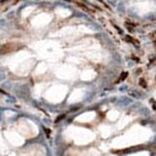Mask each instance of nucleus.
Returning a JSON list of instances; mask_svg holds the SVG:
<instances>
[{
  "mask_svg": "<svg viewBox=\"0 0 156 156\" xmlns=\"http://www.w3.org/2000/svg\"><path fill=\"white\" fill-rule=\"evenodd\" d=\"M153 135L151 130L135 125L133 127H131L124 136L118 137L113 140V147L115 148H125V147H130V145H136L147 142L148 139H150V137Z\"/></svg>",
  "mask_w": 156,
  "mask_h": 156,
  "instance_id": "nucleus-1",
  "label": "nucleus"
},
{
  "mask_svg": "<svg viewBox=\"0 0 156 156\" xmlns=\"http://www.w3.org/2000/svg\"><path fill=\"white\" fill-rule=\"evenodd\" d=\"M67 133H70V136L72 139H75L78 144H87L88 142H90L91 139H94V135L85 130V129H78V127H71L69 129Z\"/></svg>",
  "mask_w": 156,
  "mask_h": 156,
  "instance_id": "nucleus-2",
  "label": "nucleus"
},
{
  "mask_svg": "<svg viewBox=\"0 0 156 156\" xmlns=\"http://www.w3.org/2000/svg\"><path fill=\"white\" fill-rule=\"evenodd\" d=\"M66 87H64V85H55V87H52L48 91H47V94H46V98L47 100H49L51 102H59V101H61L64 96H65V94H66Z\"/></svg>",
  "mask_w": 156,
  "mask_h": 156,
  "instance_id": "nucleus-3",
  "label": "nucleus"
},
{
  "mask_svg": "<svg viewBox=\"0 0 156 156\" xmlns=\"http://www.w3.org/2000/svg\"><path fill=\"white\" fill-rule=\"evenodd\" d=\"M40 53L46 58H55L59 55L57 52V44L54 42H40Z\"/></svg>",
  "mask_w": 156,
  "mask_h": 156,
  "instance_id": "nucleus-4",
  "label": "nucleus"
},
{
  "mask_svg": "<svg viewBox=\"0 0 156 156\" xmlns=\"http://www.w3.org/2000/svg\"><path fill=\"white\" fill-rule=\"evenodd\" d=\"M89 31L90 30L87 29L85 27H67V28L61 29L55 35L57 36H77L83 33H89Z\"/></svg>",
  "mask_w": 156,
  "mask_h": 156,
  "instance_id": "nucleus-5",
  "label": "nucleus"
},
{
  "mask_svg": "<svg viewBox=\"0 0 156 156\" xmlns=\"http://www.w3.org/2000/svg\"><path fill=\"white\" fill-rule=\"evenodd\" d=\"M156 9L155 4L153 1H139L135 4V10L138 15H147L150 12H154Z\"/></svg>",
  "mask_w": 156,
  "mask_h": 156,
  "instance_id": "nucleus-6",
  "label": "nucleus"
},
{
  "mask_svg": "<svg viewBox=\"0 0 156 156\" xmlns=\"http://www.w3.org/2000/svg\"><path fill=\"white\" fill-rule=\"evenodd\" d=\"M57 76L64 79H71L76 76V70L71 66H61L57 70Z\"/></svg>",
  "mask_w": 156,
  "mask_h": 156,
  "instance_id": "nucleus-7",
  "label": "nucleus"
},
{
  "mask_svg": "<svg viewBox=\"0 0 156 156\" xmlns=\"http://www.w3.org/2000/svg\"><path fill=\"white\" fill-rule=\"evenodd\" d=\"M20 131H22L23 133H25L27 136H34V135H36V132H37L36 126H35L34 124H31L30 121H28V120L20 121Z\"/></svg>",
  "mask_w": 156,
  "mask_h": 156,
  "instance_id": "nucleus-8",
  "label": "nucleus"
},
{
  "mask_svg": "<svg viewBox=\"0 0 156 156\" xmlns=\"http://www.w3.org/2000/svg\"><path fill=\"white\" fill-rule=\"evenodd\" d=\"M51 20H52L51 15H48V13H40V15H37L34 20H31V24L34 27H36V28H40V27L47 25Z\"/></svg>",
  "mask_w": 156,
  "mask_h": 156,
  "instance_id": "nucleus-9",
  "label": "nucleus"
},
{
  "mask_svg": "<svg viewBox=\"0 0 156 156\" xmlns=\"http://www.w3.org/2000/svg\"><path fill=\"white\" fill-rule=\"evenodd\" d=\"M83 95H84V91L83 90H80V89H77V90H75L72 94H71V96L69 98V102H78V101H80L82 98H83Z\"/></svg>",
  "mask_w": 156,
  "mask_h": 156,
  "instance_id": "nucleus-10",
  "label": "nucleus"
},
{
  "mask_svg": "<svg viewBox=\"0 0 156 156\" xmlns=\"http://www.w3.org/2000/svg\"><path fill=\"white\" fill-rule=\"evenodd\" d=\"M94 118H95V113H94V112H88V113H84V114L79 115V117L77 118V121H80V122H89V121H91Z\"/></svg>",
  "mask_w": 156,
  "mask_h": 156,
  "instance_id": "nucleus-11",
  "label": "nucleus"
},
{
  "mask_svg": "<svg viewBox=\"0 0 156 156\" xmlns=\"http://www.w3.org/2000/svg\"><path fill=\"white\" fill-rule=\"evenodd\" d=\"M94 77H95V72H94L93 70H87V71H84V72L82 73V76H80V78H82L83 80H90V79H93Z\"/></svg>",
  "mask_w": 156,
  "mask_h": 156,
  "instance_id": "nucleus-12",
  "label": "nucleus"
},
{
  "mask_svg": "<svg viewBox=\"0 0 156 156\" xmlns=\"http://www.w3.org/2000/svg\"><path fill=\"white\" fill-rule=\"evenodd\" d=\"M55 12H57V15L60 16V17H69L71 15V12L69 10H66V9H57Z\"/></svg>",
  "mask_w": 156,
  "mask_h": 156,
  "instance_id": "nucleus-13",
  "label": "nucleus"
},
{
  "mask_svg": "<svg viewBox=\"0 0 156 156\" xmlns=\"http://www.w3.org/2000/svg\"><path fill=\"white\" fill-rule=\"evenodd\" d=\"M111 132H112L111 127H108V126H101V133H102L103 137H108L111 135Z\"/></svg>",
  "mask_w": 156,
  "mask_h": 156,
  "instance_id": "nucleus-14",
  "label": "nucleus"
},
{
  "mask_svg": "<svg viewBox=\"0 0 156 156\" xmlns=\"http://www.w3.org/2000/svg\"><path fill=\"white\" fill-rule=\"evenodd\" d=\"M130 121H131V118H130V117H125L124 119H122V120H121V121H120V122H119L118 127H119V129H122V127H125V126H126V125H127Z\"/></svg>",
  "mask_w": 156,
  "mask_h": 156,
  "instance_id": "nucleus-15",
  "label": "nucleus"
},
{
  "mask_svg": "<svg viewBox=\"0 0 156 156\" xmlns=\"http://www.w3.org/2000/svg\"><path fill=\"white\" fill-rule=\"evenodd\" d=\"M107 117H108L109 120H113V121H114V120H117L118 117H119V112H118V111H111Z\"/></svg>",
  "mask_w": 156,
  "mask_h": 156,
  "instance_id": "nucleus-16",
  "label": "nucleus"
},
{
  "mask_svg": "<svg viewBox=\"0 0 156 156\" xmlns=\"http://www.w3.org/2000/svg\"><path fill=\"white\" fill-rule=\"evenodd\" d=\"M47 70V66H46V64H40L39 66H37V69H36V75H41V73H43L44 71Z\"/></svg>",
  "mask_w": 156,
  "mask_h": 156,
  "instance_id": "nucleus-17",
  "label": "nucleus"
},
{
  "mask_svg": "<svg viewBox=\"0 0 156 156\" xmlns=\"http://www.w3.org/2000/svg\"><path fill=\"white\" fill-rule=\"evenodd\" d=\"M130 156H150L148 151H140V153H136V154H132Z\"/></svg>",
  "mask_w": 156,
  "mask_h": 156,
  "instance_id": "nucleus-18",
  "label": "nucleus"
},
{
  "mask_svg": "<svg viewBox=\"0 0 156 156\" xmlns=\"http://www.w3.org/2000/svg\"><path fill=\"white\" fill-rule=\"evenodd\" d=\"M33 10H34V7H28V9H25V10L23 11V16H29V13H30Z\"/></svg>",
  "mask_w": 156,
  "mask_h": 156,
  "instance_id": "nucleus-19",
  "label": "nucleus"
}]
</instances>
